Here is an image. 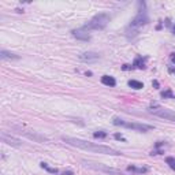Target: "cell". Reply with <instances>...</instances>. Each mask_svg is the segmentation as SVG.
Listing matches in <instances>:
<instances>
[{"instance_id": "cell-23", "label": "cell", "mask_w": 175, "mask_h": 175, "mask_svg": "<svg viewBox=\"0 0 175 175\" xmlns=\"http://www.w3.org/2000/svg\"><path fill=\"white\" fill-rule=\"evenodd\" d=\"M171 60H172V63H175V52L171 54Z\"/></svg>"}, {"instance_id": "cell-12", "label": "cell", "mask_w": 175, "mask_h": 175, "mask_svg": "<svg viewBox=\"0 0 175 175\" xmlns=\"http://www.w3.org/2000/svg\"><path fill=\"white\" fill-rule=\"evenodd\" d=\"M101 82L104 85H107V86H115V85H116V81H115V78L111 77V75H103L101 77Z\"/></svg>"}, {"instance_id": "cell-11", "label": "cell", "mask_w": 175, "mask_h": 175, "mask_svg": "<svg viewBox=\"0 0 175 175\" xmlns=\"http://www.w3.org/2000/svg\"><path fill=\"white\" fill-rule=\"evenodd\" d=\"M0 58H2L3 60H17V59H19V56H18V55L11 54V52L4 51V49L0 52Z\"/></svg>"}, {"instance_id": "cell-3", "label": "cell", "mask_w": 175, "mask_h": 175, "mask_svg": "<svg viewBox=\"0 0 175 175\" xmlns=\"http://www.w3.org/2000/svg\"><path fill=\"white\" fill-rule=\"evenodd\" d=\"M112 123L115 126H121V127H126V129H131V130H137V131H149L153 129V126L151 125H144V123H131V122H125L119 118H114Z\"/></svg>"}, {"instance_id": "cell-21", "label": "cell", "mask_w": 175, "mask_h": 175, "mask_svg": "<svg viewBox=\"0 0 175 175\" xmlns=\"http://www.w3.org/2000/svg\"><path fill=\"white\" fill-rule=\"evenodd\" d=\"M62 175H74V172H73V171H64Z\"/></svg>"}, {"instance_id": "cell-22", "label": "cell", "mask_w": 175, "mask_h": 175, "mask_svg": "<svg viewBox=\"0 0 175 175\" xmlns=\"http://www.w3.org/2000/svg\"><path fill=\"white\" fill-rule=\"evenodd\" d=\"M130 69H133V67L129 66V64H125V66H123V70H130Z\"/></svg>"}, {"instance_id": "cell-4", "label": "cell", "mask_w": 175, "mask_h": 175, "mask_svg": "<svg viewBox=\"0 0 175 175\" xmlns=\"http://www.w3.org/2000/svg\"><path fill=\"white\" fill-rule=\"evenodd\" d=\"M13 129L15 130V133L21 134V136H23V137H26V138H29V140L36 141V142H48V138L45 136H43V134L32 131V130H26V129L18 127V126H15V127H13Z\"/></svg>"}, {"instance_id": "cell-20", "label": "cell", "mask_w": 175, "mask_h": 175, "mask_svg": "<svg viewBox=\"0 0 175 175\" xmlns=\"http://www.w3.org/2000/svg\"><path fill=\"white\" fill-rule=\"evenodd\" d=\"M115 138H116V140H122V141H125V137L122 136V134H115Z\"/></svg>"}, {"instance_id": "cell-7", "label": "cell", "mask_w": 175, "mask_h": 175, "mask_svg": "<svg viewBox=\"0 0 175 175\" xmlns=\"http://www.w3.org/2000/svg\"><path fill=\"white\" fill-rule=\"evenodd\" d=\"M149 19H148V14L145 10H140V13L136 15V18L131 21V23H130V28H141V26L147 25Z\"/></svg>"}, {"instance_id": "cell-2", "label": "cell", "mask_w": 175, "mask_h": 175, "mask_svg": "<svg viewBox=\"0 0 175 175\" xmlns=\"http://www.w3.org/2000/svg\"><path fill=\"white\" fill-rule=\"evenodd\" d=\"M110 19H111V17L108 14H97V15H95L84 26V29H86L88 32L89 30H101V29H104L108 25Z\"/></svg>"}, {"instance_id": "cell-26", "label": "cell", "mask_w": 175, "mask_h": 175, "mask_svg": "<svg viewBox=\"0 0 175 175\" xmlns=\"http://www.w3.org/2000/svg\"><path fill=\"white\" fill-rule=\"evenodd\" d=\"M172 32H174V34H175V26H174V28H172Z\"/></svg>"}, {"instance_id": "cell-15", "label": "cell", "mask_w": 175, "mask_h": 175, "mask_svg": "<svg viewBox=\"0 0 175 175\" xmlns=\"http://www.w3.org/2000/svg\"><path fill=\"white\" fill-rule=\"evenodd\" d=\"M129 86L133 88V89H142L144 88V84L140 82V81H136V80H130L129 81Z\"/></svg>"}, {"instance_id": "cell-5", "label": "cell", "mask_w": 175, "mask_h": 175, "mask_svg": "<svg viewBox=\"0 0 175 175\" xmlns=\"http://www.w3.org/2000/svg\"><path fill=\"white\" fill-rule=\"evenodd\" d=\"M149 111L151 114H153L155 116H159L164 121H170V122H174L175 123V112L174 111H170V110H166V108H162L160 106L157 107H149Z\"/></svg>"}, {"instance_id": "cell-24", "label": "cell", "mask_w": 175, "mask_h": 175, "mask_svg": "<svg viewBox=\"0 0 175 175\" xmlns=\"http://www.w3.org/2000/svg\"><path fill=\"white\" fill-rule=\"evenodd\" d=\"M168 71H170V73H172V74H175V69H174V67H170Z\"/></svg>"}, {"instance_id": "cell-1", "label": "cell", "mask_w": 175, "mask_h": 175, "mask_svg": "<svg viewBox=\"0 0 175 175\" xmlns=\"http://www.w3.org/2000/svg\"><path fill=\"white\" fill-rule=\"evenodd\" d=\"M62 140L64 141L67 145H71V147L80 148L84 151H89V152H95V153H101V155H110V156H119L122 155L119 151L114 149L111 147H106V145H100V144H95L90 141H85L81 138H74V137H62Z\"/></svg>"}, {"instance_id": "cell-18", "label": "cell", "mask_w": 175, "mask_h": 175, "mask_svg": "<svg viewBox=\"0 0 175 175\" xmlns=\"http://www.w3.org/2000/svg\"><path fill=\"white\" fill-rule=\"evenodd\" d=\"M93 137H95V138H106L107 133L106 131H96V133H93Z\"/></svg>"}, {"instance_id": "cell-10", "label": "cell", "mask_w": 175, "mask_h": 175, "mask_svg": "<svg viewBox=\"0 0 175 175\" xmlns=\"http://www.w3.org/2000/svg\"><path fill=\"white\" fill-rule=\"evenodd\" d=\"M2 141L7 145H11V147H21L22 145L21 140H18V138H15V137L11 136V134H7L4 131L2 133Z\"/></svg>"}, {"instance_id": "cell-13", "label": "cell", "mask_w": 175, "mask_h": 175, "mask_svg": "<svg viewBox=\"0 0 175 175\" xmlns=\"http://www.w3.org/2000/svg\"><path fill=\"white\" fill-rule=\"evenodd\" d=\"M127 171H131V172H136V174H147L148 172V168H145V167H134V166H129L127 167Z\"/></svg>"}, {"instance_id": "cell-8", "label": "cell", "mask_w": 175, "mask_h": 175, "mask_svg": "<svg viewBox=\"0 0 175 175\" xmlns=\"http://www.w3.org/2000/svg\"><path fill=\"white\" fill-rule=\"evenodd\" d=\"M71 34H73L74 39L81 40V41H89V40H90V33H89L86 29H84V28L74 29V30L71 32Z\"/></svg>"}, {"instance_id": "cell-19", "label": "cell", "mask_w": 175, "mask_h": 175, "mask_svg": "<svg viewBox=\"0 0 175 175\" xmlns=\"http://www.w3.org/2000/svg\"><path fill=\"white\" fill-rule=\"evenodd\" d=\"M162 97H170V99H174L175 97V96L172 95V92H171V90H166V92H163L162 93Z\"/></svg>"}, {"instance_id": "cell-16", "label": "cell", "mask_w": 175, "mask_h": 175, "mask_svg": "<svg viewBox=\"0 0 175 175\" xmlns=\"http://www.w3.org/2000/svg\"><path fill=\"white\" fill-rule=\"evenodd\" d=\"M41 167H43L44 170H47L48 172H51V174H58V172H59L56 168H52V167H49V166L47 164V163H41Z\"/></svg>"}, {"instance_id": "cell-9", "label": "cell", "mask_w": 175, "mask_h": 175, "mask_svg": "<svg viewBox=\"0 0 175 175\" xmlns=\"http://www.w3.org/2000/svg\"><path fill=\"white\" fill-rule=\"evenodd\" d=\"M80 60L81 62H85V63H93V62H97L100 59V55L97 52H92V51H88V52H84L81 54L80 56Z\"/></svg>"}, {"instance_id": "cell-14", "label": "cell", "mask_w": 175, "mask_h": 175, "mask_svg": "<svg viewBox=\"0 0 175 175\" xmlns=\"http://www.w3.org/2000/svg\"><path fill=\"white\" fill-rule=\"evenodd\" d=\"M134 67H137V69H144L145 67V58L142 59V56H137L136 60H134L133 63Z\"/></svg>"}, {"instance_id": "cell-17", "label": "cell", "mask_w": 175, "mask_h": 175, "mask_svg": "<svg viewBox=\"0 0 175 175\" xmlns=\"http://www.w3.org/2000/svg\"><path fill=\"white\" fill-rule=\"evenodd\" d=\"M166 163L175 171V157H167V159H166Z\"/></svg>"}, {"instance_id": "cell-25", "label": "cell", "mask_w": 175, "mask_h": 175, "mask_svg": "<svg viewBox=\"0 0 175 175\" xmlns=\"http://www.w3.org/2000/svg\"><path fill=\"white\" fill-rule=\"evenodd\" d=\"M153 85H155L156 88H157V86H159V82H157V81H153Z\"/></svg>"}, {"instance_id": "cell-6", "label": "cell", "mask_w": 175, "mask_h": 175, "mask_svg": "<svg viewBox=\"0 0 175 175\" xmlns=\"http://www.w3.org/2000/svg\"><path fill=\"white\" fill-rule=\"evenodd\" d=\"M85 167H89V168H93V170H99V171H104V172H108L111 175H125L122 174L121 171L115 170V168H110L107 166H103V164H97V163H92V162H82Z\"/></svg>"}, {"instance_id": "cell-27", "label": "cell", "mask_w": 175, "mask_h": 175, "mask_svg": "<svg viewBox=\"0 0 175 175\" xmlns=\"http://www.w3.org/2000/svg\"><path fill=\"white\" fill-rule=\"evenodd\" d=\"M174 99H175V97H174Z\"/></svg>"}]
</instances>
